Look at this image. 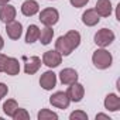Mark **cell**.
<instances>
[{
    "mask_svg": "<svg viewBox=\"0 0 120 120\" xmlns=\"http://www.w3.org/2000/svg\"><path fill=\"white\" fill-rule=\"evenodd\" d=\"M42 62L48 68H56L62 62V55L59 54L56 49L55 51H45L44 55H42Z\"/></svg>",
    "mask_w": 120,
    "mask_h": 120,
    "instance_id": "4",
    "label": "cell"
},
{
    "mask_svg": "<svg viewBox=\"0 0 120 120\" xmlns=\"http://www.w3.org/2000/svg\"><path fill=\"white\" fill-rule=\"evenodd\" d=\"M113 56L109 51H106L105 48H99L93 52L92 55V62L98 69H106L112 65Z\"/></svg>",
    "mask_w": 120,
    "mask_h": 120,
    "instance_id": "1",
    "label": "cell"
},
{
    "mask_svg": "<svg viewBox=\"0 0 120 120\" xmlns=\"http://www.w3.org/2000/svg\"><path fill=\"white\" fill-rule=\"evenodd\" d=\"M52 37H54V30L48 26H45V28L40 30V37L38 40L41 41L42 45H48L51 41H52Z\"/></svg>",
    "mask_w": 120,
    "mask_h": 120,
    "instance_id": "19",
    "label": "cell"
},
{
    "mask_svg": "<svg viewBox=\"0 0 120 120\" xmlns=\"http://www.w3.org/2000/svg\"><path fill=\"white\" fill-rule=\"evenodd\" d=\"M7 58L4 54H0V72H4V67H6V62H7Z\"/></svg>",
    "mask_w": 120,
    "mask_h": 120,
    "instance_id": "26",
    "label": "cell"
},
{
    "mask_svg": "<svg viewBox=\"0 0 120 120\" xmlns=\"http://www.w3.org/2000/svg\"><path fill=\"white\" fill-rule=\"evenodd\" d=\"M6 33H7L9 38H11V40H19V38L21 37V34H23V26H21V23H19V21H16V20L7 23V24H6Z\"/></svg>",
    "mask_w": 120,
    "mask_h": 120,
    "instance_id": "8",
    "label": "cell"
},
{
    "mask_svg": "<svg viewBox=\"0 0 120 120\" xmlns=\"http://www.w3.org/2000/svg\"><path fill=\"white\" fill-rule=\"evenodd\" d=\"M67 95H68L71 102H81L83 99V95H85V88H83V85H81L78 82H74L68 88Z\"/></svg>",
    "mask_w": 120,
    "mask_h": 120,
    "instance_id": "6",
    "label": "cell"
},
{
    "mask_svg": "<svg viewBox=\"0 0 120 120\" xmlns=\"http://www.w3.org/2000/svg\"><path fill=\"white\" fill-rule=\"evenodd\" d=\"M71 120H88V114L82 110H76V112H72L71 116H69Z\"/></svg>",
    "mask_w": 120,
    "mask_h": 120,
    "instance_id": "24",
    "label": "cell"
},
{
    "mask_svg": "<svg viewBox=\"0 0 120 120\" xmlns=\"http://www.w3.org/2000/svg\"><path fill=\"white\" fill-rule=\"evenodd\" d=\"M113 41H114V33L109 28H102L95 34V42H96V45H99L102 48L109 47Z\"/></svg>",
    "mask_w": 120,
    "mask_h": 120,
    "instance_id": "2",
    "label": "cell"
},
{
    "mask_svg": "<svg viewBox=\"0 0 120 120\" xmlns=\"http://www.w3.org/2000/svg\"><path fill=\"white\" fill-rule=\"evenodd\" d=\"M55 49L61 54V55H71V52L74 51V48L71 47V44L68 42V40L65 38V35L58 37V40L55 41Z\"/></svg>",
    "mask_w": 120,
    "mask_h": 120,
    "instance_id": "10",
    "label": "cell"
},
{
    "mask_svg": "<svg viewBox=\"0 0 120 120\" xmlns=\"http://www.w3.org/2000/svg\"><path fill=\"white\" fill-rule=\"evenodd\" d=\"M58 19H59V13L56 9H52V7H47V9L41 10V13H40V21L48 27L56 24Z\"/></svg>",
    "mask_w": 120,
    "mask_h": 120,
    "instance_id": "3",
    "label": "cell"
},
{
    "mask_svg": "<svg viewBox=\"0 0 120 120\" xmlns=\"http://www.w3.org/2000/svg\"><path fill=\"white\" fill-rule=\"evenodd\" d=\"M9 2H10V0H0V7L4 6V4H9Z\"/></svg>",
    "mask_w": 120,
    "mask_h": 120,
    "instance_id": "29",
    "label": "cell"
},
{
    "mask_svg": "<svg viewBox=\"0 0 120 120\" xmlns=\"http://www.w3.org/2000/svg\"><path fill=\"white\" fill-rule=\"evenodd\" d=\"M65 38L68 40V42L71 44V47L75 49V48H78L79 47V44H81V34L78 33V31H75V30H71V31H68L67 34H65Z\"/></svg>",
    "mask_w": 120,
    "mask_h": 120,
    "instance_id": "20",
    "label": "cell"
},
{
    "mask_svg": "<svg viewBox=\"0 0 120 120\" xmlns=\"http://www.w3.org/2000/svg\"><path fill=\"white\" fill-rule=\"evenodd\" d=\"M4 47V41H3V37L0 35V51H2V48Z\"/></svg>",
    "mask_w": 120,
    "mask_h": 120,
    "instance_id": "30",
    "label": "cell"
},
{
    "mask_svg": "<svg viewBox=\"0 0 120 120\" xmlns=\"http://www.w3.org/2000/svg\"><path fill=\"white\" fill-rule=\"evenodd\" d=\"M105 107L110 112H117L120 109V98L116 93H109L105 98Z\"/></svg>",
    "mask_w": 120,
    "mask_h": 120,
    "instance_id": "15",
    "label": "cell"
},
{
    "mask_svg": "<svg viewBox=\"0 0 120 120\" xmlns=\"http://www.w3.org/2000/svg\"><path fill=\"white\" fill-rule=\"evenodd\" d=\"M19 109V105H17V102L14 100V99H9V100H6L4 102V105H3V112L7 114V116H13L14 114V112Z\"/></svg>",
    "mask_w": 120,
    "mask_h": 120,
    "instance_id": "21",
    "label": "cell"
},
{
    "mask_svg": "<svg viewBox=\"0 0 120 120\" xmlns=\"http://www.w3.org/2000/svg\"><path fill=\"white\" fill-rule=\"evenodd\" d=\"M7 92H9V88H7V85H4V83H2L0 82V100H2L6 95H7Z\"/></svg>",
    "mask_w": 120,
    "mask_h": 120,
    "instance_id": "27",
    "label": "cell"
},
{
    "mask_svg": "<svg viewBox=\"0 0 120 120\" xmlns=\"http://www.w3.org/2000/svg\"><path fill=\"white\" fill-rule=\"evenodd\" d=\"M4 72L7 75H19L20 72V64H19V59L16 58H7V62H6V67H4Z\"/></svg>",
    "mask_w": 120,
    "mask_h": 120,
    "instance_id": "17",
    "label": "cell"
},
{
    "mask_svg": "<svg viewBox=\"0 0 120 120\" xmlns=\"http://www.w3.org/2000/svg\"><path fill=\"white\" fill-rule=\"evenodd\" d=\"M38 119L40 120H56L58 114L48 110V109H42L41 112H38Z\"/></svg>",
    "mask_w": 120,
    "mask_h": 120,
    "instance_id": "22",
    "label": "cell"
},
{
    "mask_svg": "<svg viewBox=\"0 0 120 120\" xmlns=\"http://www.w3.org/2000/svg\"><path fill=\"white\" fill-rule=\"evenodd\" d=\"M96 119H106V120H110V117H109L107 114H103V113H99V114H96Z\"/></svg>",
    "mask_w": 120,
    "mask_h": 120,
    "instance_id": "28",
    "label": "cell"
},
{
    "mask_svg": "<svg viewBox=\"0 0 120 120\" xmlns=\"http://www.w3.org/2000/svg\"><path fill=\"white\" fill-rule=\"evenodd\" d=\"M14 120H28L30 119V114H28V112L26 110V109H21V107H19L16 112H14V114L11 116Z\"/></svg>",
    "mask_w": 120,
    "mask_h": 120,
    "instance_id": "23",
    "label": "cell"
},
{
    "mask_svg": "<svg viewBox=\"0 0 120 120\" xmlns=\"http://www.w3.org/2000/svg\"><path fill=\"white\" fill-rule=\"evenodd\" d=\"M49 103L58 109H67L71 103L67 92H55L51 98H49Z\"/></svg>",
    "mask_w": 120,
    "mask_h": 120,
    "instance_id": "5",
    "label": "cell"
},
{
    "mask_svg": "<svg viewBox=\"0 0 120 120\" xmlns=\"http://www.w3.org/2000/svg\"><path fill=\"white\" fill-rule=\"evenodd\" d=\"M38 37H40V28L35 24L28 26L27 34H26V42L27 44H33V42H35L38 40Z\"/></svg>",
    "mask_w": 120,
    "mask_h": 120,
    "instance_id": "18",
    "label": "cell"
},
{
    "mask_svg": "<svg viewBox=\"0 0 120 120\" xmlns=\"http://www.w3.org/2000/svg\"><path fill=\"white\" fill-rule=\"evenodd\" d=\"M69 2H71V4H72L74 7L79 9V7H83V6H86L89 0H69Z\"/></svg>",
    "mask_w": 120,
    "mask_h": 120,
    "instance_id": "25",
    "label": "cell"
},
{
    "mask_svg": "<svg viewBox=\"0 0 120 120\" xmlns=\"http://www.w3.org/2000/svg\"><path fill=\"white\" fill-rule=\"evenodd\" d=\"M82 21H83L85 26L93 27V26H96V24L100 21V19H99V14L95 11V9H88V10L82 14Z\"/></svg>",
    "mask_w": 120,
    "mask_h": 120,
    "instance_id": "14",
    "label": "cell"
},
{
    "mask_svg": "<svg viewBox=\"0 0 120 120\" xmlns=\"http://www.w3.org/2000/svg\"><path fill=\"white\" fill-rule=\"evenodd\" d=\"M16 19V9L11 4H4L0 7V20H2L4 24L13 21Z\"/></svg>",
    "mask_w": 120,
    "mask_h": 120,
    "instance_id": "12",
    "label": "cell"
},
{
    "mask_svg": "<svg viewBox=\"0 0 120 120\" xmlns=\"http://www.w3.org/2000/svg\"><path fill=\"white\" fill-rule=\"evenodd\" d=\"M40 85L45 90H52L56 85V75L52 71H47L41 75L40 78Z\"/></svg>",
    "mask_w": 120,
    "mask_h": 120,
    "instance_id": "7",
    "label": "cell"
},
{
    "mask_svg": "<svg viewBox=\"0 0 120 120\" xmlns=\"http://www.w3.org/2000/svg\"><path fill=\"white\" fill-rule=\"evenodd\" d=\"M59 79L64 85H71L74 82H78V72L72 68H65L59 72Z\"/></svg>",
    "mask_w": 120,
    "mask_h": 120,
    "instance_id": "11",
    "label": "cell"
},
{
    "mask_svg": "<svg viewBox=\"0 0 120 120\" xmlns=\"http://www.w3.org/2000/svg\"><path fill=\"white\" fill-rule=\"evenodd\" d=\"M38 11H40V4L35 0H26L21 4V13L27 17H31V16L37 14Z\"/></svg>",
    "mask_w": 120,
    "mask_h": 120,
    "instance_id": "13",
    "label": "cell"
},
{
    "mask_svg": "<svg viewBox=\"0 0 120 120\" xmlns=\"http://www.w3.org/2000/svg\"><path fill=\"white\" fill-rule=\"evenodd\" d=\"M41 67V59L38 56H31L30 59L26 61V65H24V72L27 75H33L35 74Z\"/></svg>",
    "mask_w": 120,
    "mask_h": 120,
    "instance_id": "16",
    "label": "cell"
},
{
    "mask_svg": "<svg viewBox=\"0 0 120 120\" xmlns=\"http://www.w3.org/2000/svg\"><path fill=\"white\" fill-rule=\"evenodd\" d=\"M112 2L110 0H98L96 6H95V11L99 14V17H109L112 14Z\"/></svg>",
    "mask_w": 120,
    "mask_h": 120,
    "instance_id": "9",
    "label": "cell"
}]
</instances>
